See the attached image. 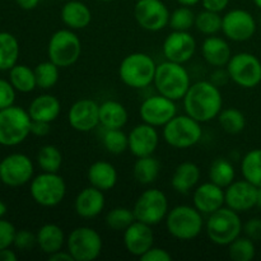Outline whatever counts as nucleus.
Here are the masks:
<instances>
[{"instance_id": "obj_1", "label": "nucleus", "mask_w": 261, "mask_h": 261, "mask_svg": "<svg viewBox=\"0 0 261 261\" xmlns=\"http://www.w3.org/2000/svg\"><path fill=\"white\" fill-rule=\"evenodd\" d=\"M182 102L185 114L201 124L217 119L223 109V96L221 89L211 81H198L191 83Z\"/></svg>"}, {"instance_id": "obj_2", "label": "nucleus", "mask_w": 261, "mask_h": 261, "mask_svg": "<svg viewBox=\"0 0 261 261\" xmlns=\"http://www.w3.org/2000/svg\"><path fill=\"white\" fill-rule=\"evenodd\" d=\"M153 86L157 93L176 102L182 101L191 86L190 74L184 64L165 60L157 64Z\"/></svg>"}, {"instance_id": "obj_3", "label": "nucleus", "mask_w": 261, "mask_h": 261, "mask_svg": "<svg viewBox=\"0 0 261 261\" xmlns=\"http://www.w3.org/2000/svg\"><path fill=\"white\" fill-rule=\"evenodd\" d=\"M168 233L180 241H191L200 236L205 228L204 217L194 205H180L170 209L165 219Z\"/></svg>"}, {"instance_id": "obj_4", "label": "nucleus", "mask_w": 261, "mask_h": 261, "mask_svg": "<svg viewBox=\"0 0 261 261\" xmlns=\"http://www.w3.org/2000/svg\"><path fill=\"white\" fill-rule=\"evenodd\" d=\"M157 63L145 53H133L125 56L119 65V78L133 89H144L154 81Z\"/></svg>"}, {"instance_id": "obj_5", "label": "nucleus", "mask_w": 261, "mask_h": 261, "mask_svg": "<svg viewBox=\"0 0 261 261\" xmlns=\"http://www.w3.org/2000/svg\"><path fill=\"white\" fill-rule=\"evenodd\" d=\"M242 228L244 223L240 213L226 205L209 214L205 221L206 236L217 246H228L233 240L241 236Z\"/></svg>"}, {"instance_id": "obj_6", "label": "nucleus", "mask_w": 261, "mask_h": 261, "mask_svg": "<svg viewBox=\"0 0 261 261\" xmlns=\"http://www.w3.org/2000/svg\"><path fill=\"white\" fill-rule=\"evenodd\" d=\"M31 119L27 110L20 106L7 107L0 110V145L15 147L30 137Z\"/></svg>"}, {"instance_id": "obj_7", "label": "nucleus", "mask_w": 261, "mask_h": 261, "mask_svg": "<svg viewBox=\"0 0 261 261\" xmlns=\"http://www.w3.org/2000/svg\"><path fill=\"white\" fill-rule=\"evenodd\" d=\"M162 137L175 149H189L198 144L203 138L201 122L188 114L176 115L162 129Z\"/></svg>"}, {"instance_id": "obj_8", "label": "nucleus", "mask_w": 261, "mask_h": 261, "mask_svg": "<svg viewBox=\"0 0 261 261\" xmlns=\"http://www.w3.org/2000/svg\"><path fill=\"white\" fill-rule=\"evenodd\" d=\"M82 55V41L75 31L70 28L58 30L51 35L47 43L48 60L59 68H69L79 60Z\"/></svg>"}, {"instance_id": "obj_9", "label": "nucleus", "mask_w": 261, "mask_h": 261, "mask_svg": "<svg viewBox=\"0 0 261 261\" xmlns=\"http://www.w3.org/2000/svg\"><path fill=\"white\" fill-rule=\"evenodd\" d=\"M30 194L36 204L43 208L58 206L66 195V182L59 172H41L30 182Z\"/></svg>"}, {"instance_id": "obj_10", "label": "nucleus", "mask_w": 261, "mask_h": 261, "mask_svg": "<svg viewBox=\"0 0 261 261\" xmlns=\"http://www.w3.org/2000/svg\"><path fill=\"white\" fill-rule=\"evenodd\" d=\"M103 249V240L98 231L88 226H79L66 237V250L74 261L98 259Z\"/></svg>"}, {"instance_id": "obj_11", "label": "nucleus", "mask_w": 261, "mask_h": 261, "mask_svg": "<svg viewBox=\"0 0 261 261\" xmlns=\"http://www.w3.org/2000/svg\"><path fill=\"white\" fill-rule=\"evenodd\" d=\"M170 211L167 195L160 189H148L135 200L133 212L135 219L149 226H157L165 221Z\"/></svg>"}, {"instance_id": "obj_12", "label": "nucleus", "mask_w": 261, "mask_h": 261, "mask_svg": "<svg viewBox=\"0 0 261 261\" xmlns=\"http://www.w3.org/2000/svg\"><path fill=\"white\" fill-rule=\"evenodd\" d=\"M229 79L241 88H255L261 83V61L251 53H237L226 65Z\"/></svg>"}, {"instance_id": "obj_13", "label": "nucleus", "mask_w": 261, "mask_h": 261, "mask_svg": "<svg viewBox=\"0 0 261 261\" xmlns=\"http://www.w3.org/2000/svg\"><path fill=\"white\" fill-rule=\"evenodd\" d=\"M256 30L257 22L249 10L234 8L222 15V32L227 40L246 42L254 37Z\"/></svg>"}, {"instance_id": "obj_14", "label": "nucleus", "mask_w": 261, "mask_h": 261, "mask_svg": "<svg viewBox=\"0 0 261 261\" xmlns=\"http://www.w3.org/2000/svg\"><path fill=\"white\" fill-rule=\"evenodd\" d=\"M35 165L28 155L12 153L0 161V181L9 188H20L31 182Z\"/></svg>"}, {"instance_id": "obj_15", "label": "nucleus", "mask_w": 261, "mask_h": 261, "mask_svg": "<svg viewBox=\"0 0 261 261\" xmlns=\"http://www.w3.org/2000/svg\"><path fill=\"white\" fill-rule=\"evenodd\" d=\"M171 12L162 0H137L134 17L139 27L148 32H160L168 25Z\"/></svg>"}, {"instance_id": "obj_16", "label": "nucleus", "mask_w": 261, "mask_h": 261, "mask_svg": "<svg viewBox=\"0 0 261 261\" xmlns=\"http://www.w3.org/2000/svg\"><path fill=\"white\" fill-rule=\"evenodd\" d=\"M177 115L176 101L157 93L149 96L140 103L139 116L143 122L152 126L163 127Z\"/></svg>"}, {"instance_id": "obj_17", "label": "nucleus", "mask_w": 261, "mask_h": 261, "mask_svg": "<svg viewBox=\"0 0 261 261\" xmlns=\"http://www.w3.org/2000/svg\"><path fill=\"white\" fill-rule=\"evenodd\" d=\"M196 51V40L190 31H171L162 45L166 60L185 64L193 59Z\"/></svg>"}, {"instance_id": "obj_18", "label": "nucleus", "mask_w": 261, "mask_h": 261, "mask_svg": "<svg viewBox=\"0 0 261 261\" xmlns=\"http://www.w3.org/2000/svg\"><path fill=\"white\" fill-rule=\"evenodd\" d=\"M259 188L247 180H234L224 189L226 206L233 209L237 213H245L256 206Z\"/></svg>"}, {"instance_id": "obj_19", "label": "nucleus", "mask_w": 261, "mask_h": 261, "mask_svg": "<svg viewBox=\"0 0 261 261\" xmlns=\"http://www.w3.org/2000/svg\"><path fill=\"white\" fill-rule=\"evenodd\" d=\"M68 121L75 132L89 133L99 125V105L91 98L78 99L69 109Z\"/></svg>"}, {"instance_id": "obj_20", "label": "nucleus", "mask_w": 261, "mask_h": 261, "mask_svg": "<svg viewBox=\"0 0 261 261\" xmlns=\"http://www.w3.org/2000/svg\"><path fill=\"white\" fill-rule=\"evenodd\" d=\"M129 152L135 158L153 155L160 144V133L157 127L145 122L135 125L127 134Z\"/></svg>"}, {"instance_id": "obj_21", "label": "nucleus", "mask_w": 261, "mask_h": 261, "mask_svg": "<svg viewBox=\"0 0 261 261\" xmlns=\"http://www.w3.org/2000/svg\"><path fill=\"white\" fill-rule=\"evenodd\" d=\"M122 240L126 251L133 256L140 257L154 246V232L149 224L134 221L122 232Z\"/></svg>"}, {"instance_id": "obj_22", "label": "nucleus", "mask_w": 261, "mask_h": 261, "mask_svg": "<svg viewBox=\"0 0 261 261\" xmlns=\"http://www.w3.org/2000/svg\"><path fill=\"white\" fill-rule=\"evenodd\" d=\"M193 205L203 216H209V214L214 213L222 206L226 205L224 189L216 185L212 181L200 184L194 189Z\"/></svg>"}, {"instance_id": "obj_23", "label": "nucleus", "mask_w": 261, "mask_h": 261, "mask_svg": "<svg viewBox=\"0 0 261 261\" xmlns=\"http://www.w3.org/2000/svg\"><path fill=\"white\" fill-rule=\"evenodd\" d=\"M106 206L105 191L93 186H87L76 194L74 199V211L83 219H93L103 212Z\"/></svg>"}, {"instance_id": "obj_24", "label": "nucleus", "mask_w": 261, "mask_h": 261, "mask_svg": "<svg viewBox=\"0 0 261 261\" xmlns=\"http://www.w3.org/2000/svg\"><path fill=\"white\" fill-rule=\"evenodd\" d=\"M201 55L204 60L213 68H226L229 59L233 55L227 38L218 37L217 35L206 36L201 43Z\"/></svg>"}, {"instance_id": "obj_25", "label": "nucleus", "mask_w": 261, "mask_h": 261, "mask_svg": "<svg viewBox=\"0 0 261 261\" xmlns=\"http://www.w3.org/2000/svg\"><path fill=\"white\" fill-rule=\"evenodd\" d=\"M60 18L66 28L73 31L84 30L92 22V12L81 0H66L60 10Z\"/></svg>"}, {"instance_id": "obj_26", "label": "nucleus", "mask_w": 261, "mask_h": 261, "mask_svg": "<svg viewBox=\"0 0 261 261\" xmlns=\"http://www.w3.org/2000/svg\"><path fill=\"white\" fill-rule=\"evenodd\" d=\"M28 114L35 121L54 122L61 112V103L54 94L42 93L35 97L28 106Z\"/></svg>"}, {"instance_id": "obj_27", "label": "nucleus", "mask_w": 261, "mask_h": 261, "mask_svg": "<svg viewBox=\"0 0 261 261\" xmlns=\"http://www.w3.org/2000/svg\"><path fill=\"white\" fill-rule=\"evenodd\" d=\"M119 173L116 167L107 161H96L87 171V180L89 185L102 191H109L116 186Z\"/></svg>"}, {"instance_id": "obj_28", "label": "nucleus", "mask_w": 261, "mask_h": 261, "mask_svg": "<svg viewBox=\"0 0 261 261\" xmlns=\"http://www.w3.org/2000/svg\"><path fill=\"white\" fill-rule=\"evenodd\" d=\"M201 171L196 163L186 161L175 168L171 177V186L178 194H188L198 186Z\"/></svg>"}, {"instance_id": "obj_29", "label": "nucleus", "mask_w": 261, "mask_h": 261, "mask_svg": "<svg viewBox=\"0 0 261 261\" xmlns=\"http://www.w3.org/2000/svg\"><path fill=\"white\" fill-rule=\"evenodd\" d=\"M36 240H37V246L47 256L59 250H63L66 245L64 229L55 223H46L41 226L36 233Z\"/></svg>"}, {"instance_id": "obj_30", "label": "nucleus", "mask_w": 261, "mask_h": 261, "mask_svg": "<svg viewBox=\"0 0 261 261\" xmlns=\"http://www.w3.org/2000/svg\"><path fill=\"white\" fill-rule=\"evenodd\" d=\"M127 120L129 112L121 102L107 99L99 105V125L102 129H122Z\"/></svg>"}, {"instance_id": "obj_31", "label": "nucleus", "mask_w": 261, "mask_h": 261, "mask_svg": "<svg viewBox=\"0 0 261 261\" xmlns=\"http://www.w3.org/2000/svg\"><path fill=\"white\" fill-rule=\"evenodd\" d=\"M161 172V162L153 155L137 158L133 166V176L139 185H152Z\"/></svg>"}, {"instance_id": "obj_32", "label": "nucleus", "mask_w": 261, "mask_h": 261, "mask_svg": "<svg viewBox=\"0 0 261 261\" xmlns=\"http://www.w3.org/2000/svg\"><path fill=\"white\" fill-rule=\"evenodd\" d=\"M20 47L17 37L13 33L0 32V71H9L18 64Z\"/></svg>"}, {"instance_id": "obj_33", "label": "nucleus", "mask_w": 261, "mask_h": 261, "mask_svg": "<svg viewBox=\"0 0 261 261\" xmlns=\"http://www.w3.org/2000/svg\"><path fill=\"white\" fill-rule=\"evenodd\" d=\"M14 89L19 93H31L37 88L35 69L24 64H15L9 70V79Z\"/></svg>"}, {"instance_id": "obj_34", "label": "nucleus", "mask_w": 261, "mask_h": 261, "mask_svg": "<svg viewBox=\"0 0 261 261\" xmlns=\"http://www.w3.org/2000/svg\"><path fill=\"white\" fill-rule=\"evenodd\" d=\"M208 177L209 181L226 189L236 180V170L233 163L227 158H217L209 166Z\"/></svg>"}, {"instance_id": "obj_35", "label": "nucleus", "mask_w": 261, "mask_h": 261, "mask_svg": "<svg viewBox=\"0 0 261 261\" xmlns=\"http://www.w3.org/2000/svg\"><path fill=\"white\" fill-rule=\"evenodd\" d=\"M242 177L261 189V148L249 150L241 160Z\"/></svg>"}, {"instance_id": "obj_36", "label": "nucleus", "mask_w": 261, "mask_h": 261, "mask_svg": "<svg viewBox=\"0 0 261 261\" xmlns=\"http://www.w3.org/2000/svg\"><path fill=\"white\" fill-rule=\"evenodd\" d=\"M217 120H218L219 126L227 134H240L246 127V117H245L244 112L240 111L239 109H234V107H228V109L224 110L222 109Z\"/></svg>"}, {"instance_id": "obj_37", "label": "nucleus", "mask_w": 261, "mask_h": 261, "mask_svg": "<svg viewBox=\"0 0 261 261\" xmlns=\"http://www.w3.org/2000/svg\"><path fill=\"white\" fill-rule=\"evenodd\" d=\"M37 166L42 172H59L63 166V153L56 145L46 144L37 153Z\"/></svg>"}, {"instance_id": "obj_38", "label": "nucleus", "mask_w": 261, "mask_h": 261, "mask_svg": "<svg viewBox=\"0 0 261 261\" xmlns=\"http://www.w3.org/2000/svg\"><path fill=\"white\" fill-rule=\"evenodd\" d=\"M60 69L61 68H59L51 60L42 61V63L37 64L35 68L37 88L48 91L53 87H55L58 84L59 79H60Z\"/></svg>"}, {"instance_id": "obj_39", "label": "nucleus", "mask_w": 261, "mask_h": 261, "mask_svg": "<svg viewBox=\"0 0 261 261\" xmlns=\"http://www.w3.org/2000/svg\"><path fill=\"white\" fill-rule=\"evenodd\" d=\"M229 259L233 261H251L256 256L255 241L247 236H239L227 246Z\"/></svg>"}, {"instance_id": "obj_40", "label": "nucleus", "mask_w": 261, "mask_h": 261, "mask_svg": "<svg viewBox=\"0 0 261 261\" xmlns=\"http://www.w3.org/2000/svg\"><path fill=\"white\" fill-rule=\"evenodd\" d=\"M102 144L109 153L119 155L129 150V139L121 129H103Z\"/></svg>"}, {"instance_id": "obj_41", "label": "nucleus", "mask_w": 261, "mask_h": 261, "mask_svg": "<svg viewBox=\"0 0 261 261\" xmlns=\"http://www.w3.org/2000/svg\"><path fill=\"white\" fill-rule=\"evenodd\" d=\"M135 219L133 209L126 206H116L109 211L105 218V223L110 229L116 232H124Z\"/></svg>"}, {"instance_id": "obj_42", "label": "nucleus", "mask_w": 261, "mask_h": 261, "mask_svg": "<svg viewBox=\"0 0 261 261\" xmlns=\"http://www.w3.org/2000/svg\"><path fill=\"white\" fill-rule=\"evenodd\" d=\"M195 28L205 36L217 35L219 31H222L221 13L203 9L200 13L196 14Z\"/></svg>"}, {"instance_id": "obj_43", "label": "nucleus", "mask_w": 261, "mask_h": 261, "mask_svg": "<svg viewBox=\"0 0 261 261\" xmlns=\"http://www.w3.org/2000/svg\"><path fill=\"white\" fill-rule=\"evenodd\" d=\"M196 14L191 7L180 5L170 14L168 25L172 31H190L195 27Z\"/></svg>"}, {"instance_id": "obj_44", "label": "nucleus", "mask_w": 261, "mask_h": 261, "mask_svg": "<svg viewBox=\"0 0 261 261\" xmlns=\"http://www.w3.org/2000/svg\"><path fill=\"white\" fill-rule=\"evenodd\" d=\"M35 245H37V240H36V234L32 233L28 229H20V231L15 232L14 236V242H13V246L18 250H30L32 249Z\"/></svg>"}, {"instance_id": "obj_45", "label": "nucleus", "mask_w": 261, "mask_h": 261, "mask_svg": "<svg viewBox=\"0 0 261 261\" xmlns=\"http://www.w3.org/2000/svg\"><path fill=\"white\" fill-rule=\"evenodd\" d=\"M15 232L17 229L12 222L0 218V250L12 246L14 242Z\"/></svg>"}, {"instance_id": "obj_46", "label": "nucleus", "mask_w": 261, "mask_h": 261, "mask_svg": "<svg viewBox=\"0 0 261 261\" xmlns=\"http://www.w3.org/2000/svg\"><path fill=\"white\" fill-rule=\"evenodd\" d=\"M15 94H17V91L12 86V83L0 78V110L13 106L15 101Z\"/></svg>"}, {"instance_id": "obj_47", "label": "nucleus", "mask_w": 261, "mask_h": 261, "mask_svg": "<svg viewBox=\"0 0 261 261\" xmlns=\"http://www.w3.org/2000/svg\"><path fill=\"white\" fill-rule=\"evenodd\" d=\"M242 233L251 239L252 241H261V218L255 217V218L249 219L246 223H244Z\"/></svg>"}, {"instance_id": "obj_48", "label": "nucleus", "mask_w": 261, "mask_h": 261, "mask_svg": "<svg viewBox=\"0 0 261 261\" xmlns=\"http://www.w3.org/2000/svg\"><path fill=\"white\" fill-rule=\"evenodd\" d=\"M139 259L142 261H171L172 260V255L166 249L153 246L145 254H143Z\"/></svg>"}, {"instance_id": "obj_49", "label": "nucleus", "mask_w": 261, "mask_h": 261, "mask_svg": "<svg viewBox=\"0 0 261 261\" xmlns=\"http://www.w3.org/2000/svg\"><path fill=\"white\" fill-rule=\"evenodd\" d=\"M231 0H201L203 9L211 10V12L222 13L228 8Z\"/></svg>"}, {"instance_id": "obj_50", "label": "nucleus", "mask_w": 261, "mask_h": 261, "mask_svg": "<svg viewBox=\"0 0 261 261\" xmlns=\"http://www.w3.org/2000/svg\"><path fill=\"white\" fill-rule=\"evenodd\" d=\"M50 122L35 121V120H32V124H31V134L36 135V137H46V135L50 134Z\"/></svg>"}, {"instance_id": "obj_51", "label": "nucleus", "mask_w": 261, "mask_h": 261, "mask_svg": "<svg viewBox=\"0 0 261 261\" xmlns=\"http://www.w3.org/2000/svg\"><path fill=\"white\" fill-rule=\"evenodd\" d=\"M209 81L221 88L222 84H226L227 82L229 81L228 71H227V69H224L223 70V68H217V70H214L213 73H212L211 79H209Z\"/></svg>"}, {"instance_id": "obj_52", "label": "nucleus", "mask_w": 261, "mask_h": 261, "mask_svg": "<svg viewBox=\"0 0 261 261\" xmlns=\"http://www.w3.org/2000/svg\"><path fill=\"white\" fill-rule=\"evenodd\" d=\"M48 260L50 261H74L73 256L68 250H59V251L54 252V254L48 255Z\"/></svg>"}, {"instance_id": "obj_53", "label": "nucleus", "mask_w": 261, "mask_h": 261, "mask_svg": "<svg viewBox=\"0 0 261 261\" xmlns=\"http://www.w3.org/2000/svg\"><path fill=\"white\" fill-rule=\"evenodd\" d=\"M41 0H15L18 7L23 10H33L38 7Z\"/></svg>"}, {"instance_id": "obj_54", "label": "nucleus", "mask_w": 261, "mask_h": 261, "mask_svg": "<svg viewBox=\"0 0 261 261\" xmlns=\"http://www.w3.org/2000/svg\"><path fill=\"white\" fill-rule=\"evenodd\" d=\"M18 256L10 247L0 250V261H17Z\"/></svg>"}, {"instance_id": "obj_55", "label": "nucleus", "mask_w": 261, "mask_h": 261, "mask_svg": "<svg viewBox=\"0 0 261 261\" xmlns=\"http://www.w3.org/2000/svg\"><path fill=\"white\" fill-rule=\"evenodd\" d=\"M180 5H185V7H194V5L199 4L201 0H176Z\"/></svg>"}, {"instance_id": "obj_56", "label": "nucleus", "mask_w": 261, "mask_h": 261, "mask_svg": "<svg viewBox=\"0 0 261 261\" xmlns=\"http://www.w3.org/2000/svg\"><path fill=\"white\" fill-rule=\"evenodd\" d=\"M7 212H8L7 204H5L4 201L0 200V218H3V217L5 216V214H7Z\"/></svg>"}, {"instance_id": "obj_57", "label": "nucleus", "mask_w": 261, "mask_h": 261, "mask_svg": "<svg viewBox=\"0 0 261 261\" xmlns=\"http://www.w3.org/2000/svg\"><path fill=\"white\" fill-rule=\"evenodd\" d=\"M256 206L261 211V189H259V196H257V203Z\"/></svg>"}, {"instance_id": "obj_58", "label": "nucleus", "mask_w": 261, "mask_h": 261, "mask_svg": "<svg viewBox=\"0 0 261 261\" xmlns=\"http://www.w3.org/2000/svg\"><path fill=\"white\" fill-rule=\"evenodd\" d=\"M254 4L261 10V0H254Z\"/></svg>"}, {"instance_id": "obj_59", "label": "nucleus", "mask_w": 261, "mask_h": 261, "mask_svg": "<svg viewBox=\"0 0 261 261\" xmlns=\"http://www.w3.org/2000/svg\"><path fill=\"white\" fill-rule=\"evenodd\" d=\"M99 2H103V3H110V2H114V0H99Z\"/></svg>"}, {"instance_id": "obj_60", "label": "nucleus", "mask_w": 261, "mask_h": 261, "mask_svg": "<svg viewBox=\"0 0 261 261\" xmlns=\"http://www.w3.org/2000/svg\"><path fill=\"white\" fill-rule=\"evenodd\" d=\"M259 25H260V28H261V14H260V17H259Z\"/></svg>"}, {"instance_id": "obj_61", "label": "nucleus", "mask_w": 261, "mask_h": 261, "mask_svg": "<svg viewBox=\"0 0 261 261\" xmlns=\"http://www.w3.org/2000/svg\"><path fill=\"white\" fill-rule=\"evenodd\" d=\"M58 2H66V0H58Z\"/></svg>"}]
</instances>
